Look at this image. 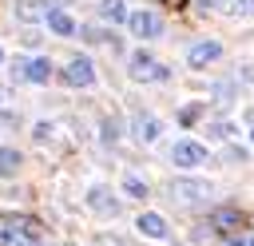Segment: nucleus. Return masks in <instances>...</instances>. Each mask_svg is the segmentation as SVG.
<instances>
[{"instance_id": "obj_16", "label": "nucleus", "mask_w": 254, "mask_h": 246, "mask_svg": "<svg viewBox=\"0 0 254 246\" xmlns=\"http://www.w3.org/2000/svg\"><path fill=\"white\" fill-rule=\"evenodd\" d=\"M198 115H202V103H187V107L179 111V123H183V127H190Z\"/></svg>"}, {"instance_id": "obj_12", "label": "nucleus", "mask_w": 254, "mask_h": 246, "mask_svg": "<svg viewBox=\"0 0 254 246\" xmlns=\"http://www.w3.org/2000/svg\"><path fill=\"white\" fill-rule=\"evenodd\" d=\"M48 28H52L56 36H75V20H71L67 12H52V8H48Z\"/></svg>"}, {"instance_id": "obj_4", "label": "nucleus", "mask_w": 254, "mask_h": 246, "mask_svg": "<svg viewBox=\"0 0 254 246\" xmlns=\"http://www.w3.org/2000/svg\"><path fill=\"white\" fill-rule=\"evenodd\" d=\"M64 79H67L71 87H91V83H95V67H91V60H87V56H71Z\"/></svg>"}, {"instance_id": "obj_11", "label": "nucleus", "mask_w": 254, "mask_h": 246, "mask_svg": "<svg viewBox=\"0 0 254 246\" xmlns=\"http://www.w3.org/2000/svg\"><path fill=\"white\" fill-rule=\"evenodd\" d=\"M139 234H147V238H167V222L159 218V214H139Z\"/></svg>"}, {"instance_id": "obj_24", "label": "nucleus", "mask_w": 254, "mask_h": 246, "mask_svg": "<svg viewBox=\"0 0 254 246\" xmlns=\"http://www.w3.org/2000/svg\"><path fill=\"white\" fill-rule=\"evenodd\" d=\"M250 139H254V135H250Z\"/></svg>"}, {"instance_id": "obj_10", "label": "nucleus", "mask_w": 254, "mask_h": 246, "mask_svg": "<svg viewBox=\"0 0 254 246\" xmlns=\"http://www.w3.org/2000/svg\"><path fill=\"white\" fill-rule=\"evenodd\" d=\"M87 202H91V206H95V210H99V214H111V210H119V206H115V198H111V190H107V186H91V190H87Z\"/></svg>"}, {"instance_id": "obj_21", "label": "nucleus", "mask_w": 254, "mask_h": 246, "mask_svg": "<svg viewBox=\"0 0 254 246\" xmlns=\"http://www.w3.org/2000/svg\"><path fill=\"white\" fill-rule=\"evenodd\" d=\"M222 246H246V242H242V238H226Z\"/></svg>"}, {"instance_id": "obj_5", "label": "nucleus", "mask_w": 254, "mask_h": 246, "mask_svg": "<svg viewBox=\"0 0 254 246\" xmlns=\"http://www.w3.org/2000/svg\"><path fill=\"white\" fill-rule=\"evenodd\" d=\"M171 159H175V167H198V163L206 159V147H202V143L183 139V143H175V147H171Z\"/></svg>"}, {"instance_id": "obj_6", "label": "nucleus", "mask_w": 254, "mask_h": 246, "mask_svg": "<svg viewBox=\"0 0 254 246\" xmlns=\"http://www.w3.org/2000/svg\"><path fill=\"white\" fill-rule=\"evenodd\" d=\"M16 75H20V79H32V83H48V79H52V60L32 56V60H24V63L16 67Z\"/></svg>"}, {"instance_id": "obj_3", "label": "nucleus", "mask_w": 254, "mask_h": 246, "mask_svg": "<svg viewBox=\"0 0 254 246\" xmlns=\"http://www.w3.org/2000/svg\"><path fill=\"white\" fill-rule=\"evenodd\" d=\"M218 56H222V44H218V40H202V44H194V48L187 52V63H190L194 71H202V67H210Z\"/></svg>"}, {"instance_id": "obj_22", "label": "nucleus", "mask_w": 254, "mask_h": 246, "mask_svg": "<svg viewBox=\"0 0 254 246\" xmlns=\"http://www.w3.org/2000/svg\"><path fill=\"white\" fill-rule=\"evenodd\" d=\"M0 63H4V48H0Z\"/></svg>"}, {"instance_id": "obj_13", "label": "nucleus", "mask_w": 254, "mask_h": 246, "mask_svg": "<svg viewBox=\"0 0 254 246\" xmlns=\"http://www.w3.org/2000/svg\"><path fill=\"white\" fill-rule=\"evenodd\" d=\"M16 171H20V151L16 147H0V175L12 179Z\"/></svg>"}, {"instance_id": "obj_23", "label": "nucleus", "mask_w": 254, "mask_h": 246, "mask_svg": "<svg viewBox=\"0 0 254 246\" xmlns=\"http://www.w3.org/2000/svg\"><path fill=\"white\" fill-rule=\"evenodd\" d=\"M246 246H254V238H250V242H246Z\"/></svg>"}, {"instance_id": "obj_17", "label": "nucleus", "mask_w": 254, "mask_h": 246, "mask_svg": "<svg viewBox=\"0 0 254 246\" xmlns=\"http://www.w3.org/2000/svg\"><path fill=\"white\" fill-rule=\"evenodd\" d=\"M99 135H103V143H115V139H119V119H103Z\"/></svg>"}, {"instance_id": "obj_9", "label": "nucleus", "mask_w": 254, "mask_h": 246, "mask_svg": "<svg viewBox=\"0 0 254 246\" xmlns=\"http://www.w3.org/2000/svg\"><path fill=\"white\" fill-rule=\"evenodd\" d=\"M135 139L139 143H155L159 139V119L155 115H135Z\"/></svg>"}, {"instance_id": "obj_14", "label": "nucleus", "mask_w": 254, "mask_h": 246, "mask_svg": "<svg viewBox=\"0 0 254 246\" xmlns=\"http://www.w3.org/2000/svg\"><path fill=\"white\" fill-rule=\"evenodd\" d=\"M218 8L230 16H254V0H218Z\"/></svg>"}, {"instance_id": "obj_20", "label": "nucleus", "mask_w": 254, "mask_h": 246, "mask_svg": "<svg viewBox=\"0 0 254 246\" xmlns=\"http://www.w3.org/2000/svg\"><path fill=\"white\" fill-rule=\"evenodd\" d=\"M12 246H44V242H40V238H24V234H20V238H12Z\"/></svg>"}, {"instance_id": "obj_8", "label": "nucleus", "mask_w": 254, "mask_h": 246, "mask_svg": "<svg viewBox=\"0 0 254 246\" xmlns=\"http://www.w3.org/2000/svg\"><path fill=\"white\" fill-rule=\"evenodd\" d=\"M175 198H179V202H202V198H206V183L183 179V183H175Z\"/></svg>"}, {"instance_id": "obj_19", "label": "nucleus", "mask_w": 254, "mask_h": 246, "mask_svg": "<svg viewBox=\"0 0 254 246\" xmlns=\"http://www.w3.org/2000/svg\"><path fill=\"white\" fill-rule=\"evenodd\" d=\"M16 12H20L24 20H36V16H44V4H32V0H28V4H20Z\"/></svg>"}, {"instance_id": "obj_15", "label": "nucleus", "mask_w": 254, "mask_h": 246, "mask_svg": "<svg viewBox=\"0 0 254 246\" xmlns=\"http://www.w3.org/2000/svg\"><path fill=\"white\" fill-rule=\"evenodd\" d=\"M99 16L103 20H127V8H123V0H103L99 4Z\"/></svg>"}, {"instance_id": "obj_7", "label": "nucleus", "mask_w": 254, "mask_h": 246, "mask_svg": "<svg viewBox=\"0 0 254 246\" xmlns=\"http://www.w3.org/2000/svg\"><path fill=\"white\" fill-rule=\"evenodd\" d=\"M210 226H214L218 234H230L234 226H242V210H234V206H218V210L210 214Z\"/></svg>"}, {"instance_id": "obj_18", "label": "nucleus", "mask_w": 254, "mask_h": 246, "mask_svg": "<svg viewBox=\"0 0 254 246\" xmlns=\"http://www.w3.org/2000/svg\"><path fill=\"white\" fill-rule=\"evenodd\" d=\"M123 186H127V194H135V198H143V194H147V183H143V179H135V175H127V179H123Z\"/></svg>"}, {"instance_id": "obj_2", "label": "nucleus", "mask_w": 254, "mask_h": 246, "mask_svg": "<svg viewBox=\"0 0 254 246\" xmlns=\"http://www.w3.org/2000/svg\"><path fill=\"white\" fill-rule=\"evenodd\" d=\"M127 71H131V79H139V83H147V79H163V75H167V71L155 63V56H147V52H135L131 63H127Z\"/></svg>"}, {"instance_id": "obj_1", "label": "nucleus", "mask_w": 254, "mask_h": 246, "mask_svg": "<svg viewBox=\"0 0 254 246\" xmlns=\"http://www.w3.org/2000/svg\"><path fill=\"white\" fill-rule=\"evenodd\" d=\"M127 28L139 36V40H155L159 32H163V24H159V16L155 12H147V8H139V12H131L127 16Z\"/></svg>"}]
</instances>
